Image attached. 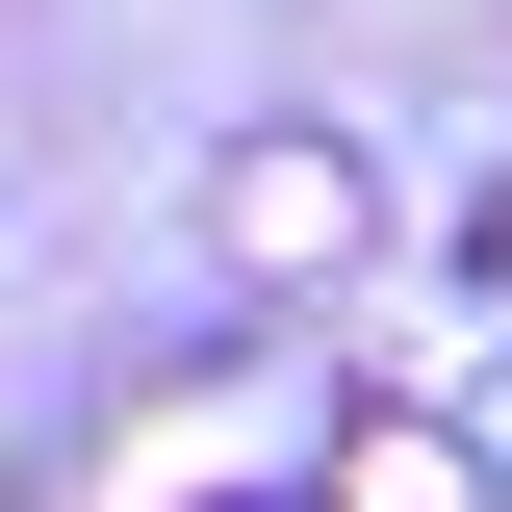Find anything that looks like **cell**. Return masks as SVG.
<instances>
[{
  "instance_id": "cell-2",
  "label": "cell",
  "mask_w": 512,
  "mask_h": 512,
  "mask_svg": "<svg viewBox=\"0 0 512 512\" xmlns=\"http://www.w3.org/2000/svg\"><path fill=\"white\" fill-rule=\"evenodd\" d=\"M308 512H487V487H461L436 410H333V487H308Z\"/></svg>"
},
{
  "instance_id": "cell-1",
  "label": "cell",
  "mask_w": 512,
  "mask_h": 512,
  "mask_svg": "<svg viewBox=\"0 0 512 512\" xmlns=\"http://www.w3.org/2000/svg\"><path fill=\"white\" fill-rule=\"evenodd\" d=\"M205 256H231V282H359L384 256L359 128H231V154H205Z\"/></svg>"
},
{
  "instance_id": "cell-3",
  "label": "cell",
  "mask_w": 512,
  "mask_h": 512,
  "mask_svg": "<svg viewBox=\"0 0 512 512\" xmlns=\"http://www.w3.org/2000/svg\"><path fill=\"white\" fill-rule=\"evenodd\" d=\"M487 308H512V205H487Z\"/></svg>"
}]
</instances>
